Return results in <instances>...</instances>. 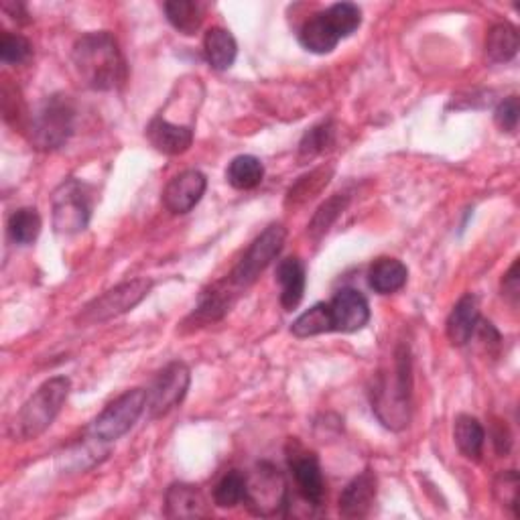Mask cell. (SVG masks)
Listing matches in <instances>:
<instances>
[{
    "label": "cell",
    "mask_w": 520,
    "mask_h": 520,
    "mask_svg": "<svg viewBox=\"0 0 520 520\" xmlns=\"http://www.w3.org/2000/svg\"><path fill=\"white\" fill-rule=\"evenodd\" d=\"M80 84L94 92H112L126 82V61L118 41L108 31L82 35L72 51Z\"/></svg>",
    "instance_id": "6da1fadb"
},
{
    "label": "cell",
    "mask_w": 520,
    "mask_h": 520,
    "mask_svg": "<svg viewBox=\"0 0 520 520\" xmlns=\"http://www.w3.org/2000/svg\"><path fill=\"white\" fill-rule=\"evenodd\" d=\"M411 356L405 346L395 354L393 366L378 374L372 388V411L378 421L390 429L401 431L411 421Z\"/></svg>",
    "instance_id": "7a4b0ae2"
},
{
    "label": "cell",
    "mask_w": 520,
    "mask_h": 520,
    "mask_svg": "<svg viewBox=\"0 0 520 520\" xmlns=\"http://www.w3.org/2000/svg\"><path fill=\"white\" fill-rule=\"evenodd\" d=\"M70 390L72 382L68 376H53L43 382L17 413L11 425V437L15 441H31L43 435L61 413Z\"/></svg>",
    "instance_id": "3957f363"
},
{
    "label": "cell",
    "mask_w": 520,
    "mask_h": 520,
    "mask_svg": "<svg viewBox=\"0 0 520 520\" xmlns=\"http://www.w3.org/2000/svg\"><path fill=\"white\" fill-rule=\"evenodd\" d=\"M76 130V106L74 102L55 94L39 104L31 116L29 139L39 151H57L68 143Z\"/></svg>",
    "instance_id": "277c9868"
},
{
    "label": "cell",
    "mask_w": 520,
    "mask_h": 520,
    "mask_svg": "<svg viewBox=\"0 0 520 520\" xmlns=\"http://www.w3.org/2000/svg\"><path fill=\"white\" fill-rule=\"evenodd\" d=\"M53 228L57 234H78L88 228L92 216V202L88 187L78 179L63 181L51 198Z\"/></svg>",
    "instance_id": "5b68a950"
},
{
    "label": "cell",
    "mask_w": 520,
    "mask_h": 520,
    "mask_svg": "<svg viewBox=\"0 0 520 520\" xmlns=\"http://www.w3.org/2000/svg\"><path fill=\"white\" fill-rule=\"evenodd\" d=\"M153 289L151 279H133L116 285L114 289L106 291L104 295L96 297L92 303H88L80 315L78 323L82 325H94V323H104L114 317H120L128 311H133Z\"/></svg>",
    "instance_id": "8992f818"
},
{
    "label": "cell",
    "mask_w": 520,
    "mask_h": 520,
    "mask_svg": "<svg viewBox=\"0 0 520 520\" xmlns=\"http://www.w3.org/2000/svg\"><path fill=\"white\" fill-rule=\"evenodd\" d=\"M285 238H287L285 226L283 224H271L263 234H260L250 244L246 254L240 258V263L230 273L228 281L238 291L250 287L260 277V273H265V269L279 256V252L285 246Z\"/></svg>",
    "instance_id": "52a82bcc"
},
{
    "label": "cell",
    "mask_w": 520,
    "mask_h": 520,
    "mask_svg": "<svg viewBox=\"0 0 520 520\" xmlns=\"http://www.w3.org/2000/svg\"><path fill=\"white\" fill-rule=\"evenodd\" d=\"M147 409V390H126L116 401H112L90 425V433L102 441H116L135 427L143 411Z\"/></svg>",
    "instance_id": "ba28073f"
},
{
    "label": "cell",
    "mask_w": 520,
    "mask_h": 520,
    "mask_svg": "<svg viewBox=\"0 0 520 520\" xmlns=\"http://www.w3.org/2000/svg\"><path fill=\"white\" fill-rule=\"evenodd\" d=\"M244 504L256 516H283L289 506V496L279 470L269 464H260L254 478L246 476Z\"/></svg>",
    "instance_id": "9c48e42d"
},
{
    "label": "cell",
    "mask_w": 520,
    "mask_h": 520,
    "mask_svg": "<svg viewBox=\"0 0 520 520\" xmlns=\"http://www.w3.org/2000/svg\"><path fill=\"white\" fill-rule=\"evenodd\" d=\"M189 382L191 372L183 362L167 364L147 390V411L151 419L165 417L175 407H179L187 395Z\"/></svg>",
    "instance_id": "30bf717a"
},
{
    "label": "cell",
    "mask_w": 520,
    "mask_h": 520,
    "mask_svg": "<svg viewBox=\"0 0 520 520\" xmlns=\"http://www.w3.org/2000/svg\"><path fill=\"white\" fill-rule=\"evenodd\" d=\"M206 187L208 179L202 171L187 169L167 183L163 191V206L175 216L187 214L202 202Z\"/></svg>",
    "instance_id": "8fae6325"
},
{
    "label": "cell",
    "mask_w": 520,
    "mask_h": 520,
    "mask_svg": "<svg viewBox=\"0 0 520 520\" xmlns=\"http://www.w3.org/2000/svg\"><path fill=\"white\" fill-rule=\"evenodd\" d=\"M332 315L334 332L354 334L366 328L370 321V303L368 299L356 289H340L332 301L328 303Z\"/></svg>",
    "instance_id": "7c38bea8"
},
{
    "label": "cell",
    "mask_w": 520,
    "mask_h": 520,
    "mask_svg": "<svg viewBox=\"0 0 520 520\" xmlns=\"http://www.w3.org/2000/svg\"><path fill=\"white\" fill-rule=\"evenodd\" d=\"M289 468L301 498L311 506H321L325 498V480L317 455L311 451L295 449L293 453H289Z\"/></svg>",
    "instance_id": "4fadbf2b"
},
{
    "label": "cell",
    "mask_w": 520,
    "mask_h": 520,
    "mask_svg": "<svg viewBox=\"0 0 520 520\" xmlns=\"http://www.w3.org/2000/svg\"><path fill=\"white\" fill-rule=\"evenodd\" d=\"M147 139L159 153L177 157L189 151L193 143V126L171 122L163 114H159L147 126Z\"/></svg>",
    "instance_id": "5bb4252c"
},
{
    "label": "cell",
    "mask_w": 520,
    "mask_h": 520,
    "mask_svg": "<svg viewBox=\"0 0 520 520\" xmlns=\"http://www.w3.org/2000/svg\"><path fill=\"white\" fill-rule=\"evenodd\" d=\"M378 492V480L372 470L356 476L340 496V514L344 518H364L370 514Z\"/></svg>",
    "instance_id": "9a60e30c"
},
{
    "label": "cell",
    "mask_w": 520,
    "mask_h": 520,
    "mask_svg": "<svg viewBox=\"0 0 520 520\" xmlns=\"http://www.w3.org/2000/svg\"><path fill=\"white\" fill-rule=\"evenodd\" d=\"M478 323H480L478 299L472 293H468L458 303H455V307L451 309V313L447 317V323H445L447 340L458 348L466 346L472 340Z\"/></svg>",
    "instance_id": "2e32d148"
},
{
    "label": "cell",
    "mask_w": 520,
    "mask_h": 520,
    "mask_svg": "<svg viewBox=\"0 0 520 520\" xmlns=\"http://www.w3.org/2000/svg\"><path fill=\"white\" fill-rule=\"evenodd\" d=\"M167 518H204L208 516V502L204 494L191 484H171L165 494Z\"/></svg>",
    "instance_id": "e0dca14e"
},
{
    "label": "cell",
    "mask_w": 520,
    "mask_h": 520,
    "mask_svg": "<svg viewBox=\"0 0 520 520\" xmlns=\"http://www.w3.org/2000/svg\"><path fill=\"white\" fill-rule=\"evenodd\" d=\"M340 41H342V37L325 11L313 15L309 21H305L299 31V43L307 51L317 53V55L332 53Z\"/></svg>",
    "instance_id": "ac0fdd59"
},
{
    "label": "cell",
    "mask_w": 520,
    "mask_h": 520,
    "mask_svg": "<svg viewBox=\"0 0 520 520\" xmlns=\"http://www.w3.org/2000/svg\"><path fill=\"white\" fill-rule=\"evenodd\" d=\"M277 281L281 285V305L287 311H293L299 307L305 295V265L301 263L299 256H289L281 260L277 267Z\"/></svg>",
    "instance_id": "d6986e66"
},
{
    "label": "cell",
    "mask_w": 520,
    "mask_h": 520,
    "mask_svg": "<svg viewBox=\"0 0 520 520\" xmlns=\"http://www.w3.org/2000/svg\"><path fill=\"white\" fill-rule=\"evenodd\" d=\"M409 271L399 258H378L370 267L368 285L378 295H393L407 285Z\"/></svg>",
    "instance_id": "ffe728a7"
},
{
    "label": "cell",
    "mask_w": 520,
    "mask_h": 520,
    "mask_svg": "<svg viewBox=\"0 0 520 520\" xmlns=\"http://www.w3.org/2000/svg\"><path fill=\"white\" fill-rule=\"evenodd\" d=\"M204 55L212 70H230L238 55V43L228 29L212 27L204 37Z\"/></svg>",
    "instance_id": "44dd1931"
},
{
    "label": "cell",
    "mask_w": 520,
    "mask_h": 520,
    "mask_svg": "<svg viewBox=\"0 0 520 520\" xmlns=\"http://www.w3.org/2000/svg\"><path fill=\"white\" fill-rule=\"evenodd\" d=\"M238 289L226 281V283H218L210 289H206L200 297V305L198 309L193 311V319H198V323H208V321H218L222 319L234 301V293Z\"/></svg>",
    "instance_id": "7402d4cb"
},
{
    "label": "cell",
    "mask_w": 520,
    "mask_h": 520,
    "mask_svg": "<svg viewBox=\"0 0 520 520\" xmlns=\"http://www.w3.org/2000/svg\"><path fill=\"white\" fill-rule=\"evenodd\" d=\"M453 439L464 458H468L472 462H480L482 451H484V441H486V431L476 417L460 415L458 419H455Z\"/></svg>",
    "instance_id": "603a6c76"
},
{
    "label": "cell",
    "mask_w": 520,
    "mask_h": 520,
    "mask_svg": "<svg viewBox=\"0 0 520 520\" xmlns=\"http://www.w3.org/2000/svg\"><path fill=\"white\" fill-rule=\"evenodd\" d=\"M226 179L234 189L250 191L265 179V165L254 155H238L226 169Z\"/></svg>",
    "instance_id": "cb8c5ba5"
},
{
    "label": "cell",
    "mask_w": 520,
    "mask_h": 520,
    "mask_svg": "<svg viewBox=\"0 0 520 520\" xmlns=\"http://www.w3.org/2000/svg\"><path fill=\"white\" fill-rule=\"evenodd\" d=\"M163 11L167 21L183 35H195L204 23V7L193 0H169Z\"/></svg>",
    "instance_id": "d4e9b609"
},
{
    "label": "cell",
    "mask_w": 520,
    "mask_h": 520,
    "mask_svg": "<svg viewBox=\"0 0 520 520\" xmlns=\"http://www.w3.org/2000/svg\"><path fill=\"white\" fill-rule=\"evenodd\" d=\"M518 53V29L510 23H498L488 31L486 57L492 63H506Z\"/></svg>",
    "instance_id": "484cf974"
},
{
    "label": "cell",
    "mask_w": 520,
    "mask_h": 520,
    "mask_svg": "<svg viewBox=\"0 0 520 520\" xmlns=\"http://www.w3.org/2000/svg\"><path fill=\"white\" fill-rule=\"evenodd\" d=\"M332 328V315L328 303H315L307 311H303L291 325V334L295 338H311L319 334H330Z\"/></svg>",
    "instance_id": "4316f807"
},
{
    "label": "cell",
    "mask_w": 520,
    "mask_h": 520,
    "mask_svg": "<svg viewBox=\"0 0 520 520\" xmlns=\"http://www.w3.org/2000/svg\"><path fill=\"white\" fill-rule=\"evenodd\" d=\"M41 226H43V222H41V216L35 208H21V210L11 214L7 230H9V236L15 244L27 246V244H33L39 238Z\"/></svg>",
    "instance_id": "83f0119b"
},
{
    "label": "cell",
    "mask_w": 520,
    "mask_h": 520,
    "mask_svg": "<svg viewBox=\"0 0 520 520\" xmlns=\"http://www.w3.org/2000/svg\"><path fill=\"white\" fill-rule=\"evenodd\" d=\"M246 498V476L238 470L228 472L214 488V502L218 508H234Z\"/></svg>",
    "instance_id": "f1b7e54d"
},
{
    "label": "cell",
    "mask_w": 520,
    "mask_h": 520,
    "mask_svg": "<svg viewBox=\"0 0 520 520\" xmlns=\"http://www.w3.org/2000/svg\"><path fill=\"white\" fill-rule=\"evenodd\" d=\"M334 137H336V128L332 122H321V124L313 126L311 130H307L299 145L301 161L313 159V157L321 155L325 149H330L334 145Z\"/></svg>",
    "instance_id": "f546056e"
},
{
    "label": "cell",
    "mask_w": 520,
    "mask_h": 520,
    "mask_svg": "<svg viewBox=\"0 0 520 520\" xmlns=\"http://www.w3.org/2000/svg\"><path fill=\"white\" fill-rule=\"evenodd\" d=\"M325 13H328L330 21L334 23V27L342 39L356 33L362 25V11L354 3H336Z\"/></svg>",
    "instance_id": "4dcf8cb0"
},
{
    "label": "cell",
    "mask_w": 520,
    "mask_h": 520,
    "mask_svg": "<svg viewBox=\"0 0 520 520\" xmlns=\"http://www.w3.org/2000/svg\"><path fill=\"white\" fill-rule=\"evenodd\" d=\"M33 55V45L19 33H3L0 39V59L9 65H21Z\"/></svg>",
    "instance_id": "1f68e13d"
},
{
    "label": "cell",
    "mask_w": 520,
    "mask_h": 520,
    "mask_svg": "<svg viewBox=\"0 0 520 520\" xmlns=\"http://www.w3.org/2000/svg\"><path fill=\"white\" fill-rule=\"evenodd\" d=\"M330 177H332V169H315L313 173L305 175L299 179V183L289 191V202L293 204H301L309 198H313V195L323 187L330 183Z\"/></svg>",
    "instance_id": "d6a6232c"
},
{
    "label": "cell",
    "mask_w": 520,
    "mask_h": 520,
    "mask_svg": "<svg viewBox=\"0 0 520 520\" xmlns=\"http://www.w3.org/2000/svg\"><path fill=\"white\" fill-rule=\"evenodd\" d=\"M346 204H348V198H342V195H336V198H332L330 202H325V204L317 210V214L313 216V220H311V224H309V234H311L313 238H319L321 234L328 232V228H330V226L336 222V218L344 212Z\"/></svg>",
    "instance_id": "836d02e7"
},
{
    "label": "cell",
    "mask_w": 520,
    "mask_h": 520,
    "mask_svg": "<svg viewBox=\"0 0 520 520\" xmlns=\"http://www.w3.org/2000/svg\"><path fill=\"white\" fill-rule=\"evenodd\" d=\"M518 490H520V480L516 470L502 472L496 482H494V496L496 500L504 506L510 508L512 514H518Z\"/></svg>",
    "instance_id": "e575fe53"
},
{
    "label": "cell",
    "mask_w": 520,
    "mask_h": 520,
    "mask_svg": "<svg viewBox=\"0 0 520 520\" xmlns=\"http://www.w3.org/2000/svg\"><path fill=\"white\" fill-rule=\"evenodd\" d=\"M518 116H520V104H518L516 96L502 100L494 110V122L502 133H516Z\"/></svg>",
    "instance_id": "d590c367"
},
{
    "label": "cell",
    "mask_w": 520,
    "mask_h": 520,
    "mask_svg": "<svg viewBox=\"0 0 520 520\" xmlns=\"http://www.w3.org/2000/svg\"><path fill=\"white\" fill-rule=\"evenodd\" d=\"M502 295L516 307L520 297V277H518V260H514L510 271L502 279Z\"/></svg>",
    "instance_id": "8d00e7d4"
}]
</instances>
